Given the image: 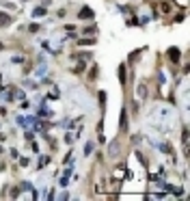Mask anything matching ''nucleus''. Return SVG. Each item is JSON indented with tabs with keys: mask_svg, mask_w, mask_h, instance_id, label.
Segmentation results:
<instances>
[{
	"mask_svg": "<svg viewBox=\"0 0 190 201\" xmlns=\"http://www.w3.org/2000/svg\"><path fill=\"white\" fill-rule=\"evenodd\" d=\"M9 24V15H0V26H7Z\"/></svg>",
	"mask_w": 190,
	"mask_h": 201,
	"instance_id": "obj_1",
	"label": "nucleus"
}]
</instances>
